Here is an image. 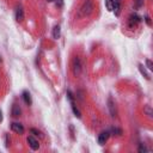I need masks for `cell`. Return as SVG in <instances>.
Returning a JSON list of instances; mask_svg holds the SVG:
<instances>
[{
    "label": "cell",
    "instance_id": "1",
    "mask_svg": "<svg viewBox=\"0 0 153 153\" xmlns=\"http://www.w3.org/2000/svg\"><path fill=\"white\" fill-rule=\"evenodd\" d=\"M93 3L92 0H85L84 4L80 7V10L78 12V17H86V16H90L93 12Z\"/></svg>",
    "mask_w": 153,
    "mask_h": 153
},
{
    "label": "cell",
    "instance_id": "2",
    "mask_svg": "<svg viewBox=\"0 0 153 153\" xmlns=\"http://www.w3.org/2000/svg\"><path fill=\"white\" fill-rule=\"evenodd\" d=\"M72 71H73V74L77 77L82 72V62H80V59L78 56H75L74 60H73V65H72Z\"/></svg>",
    "mask_w": 153,
    "mask_h": 153
},
{
    "label": "cell",
    "instance_id": "3",
    "mask_svg": "<svg viewBox=\"0 0 153 153\" xmlns=\"http://www.w3.org/2000/svg\"><path fill=\"white\" fill-rule=\"evenodd\" d=\"M28 143H29V146L30 148L33 150V151H37L39 148V143H38V140H36L33 135H30L29 138H28Z\"/></svg>",
    "mask_w": 153,
    "mask_h": 153
},
{
    "label": "cell",
    "instance_id": "4",
    "mask_svg": "<svg viewBox=\"0 0 153 153\" xmlns=\"http://www.w3.org/2000/svg\"><path fill=\"white\" fill-rule=\"evenodd\" d=\"M11 129L14 132V133H17V134H24V127L23 124L20 123H17V122H14L11 124Z\"/></svg>",
    "mask_w": 153,
    "mask_h": 153
},
{
    "label": "cell",
    "instance_id": "5",
    "mask_svg": "<svg viewBox=\"0 0 153 153\" xmlns=\"http://www.w3.org/2000/svg\"><path fill=\"white\" fill-rule=\"evenodd\" d=\"M109 135H110L109 132H102V133L99 134V136H98V143H99V145H104V143L108 141Z\"/></svg>",
    "mask_w": 153,
    "mask_h": 153
},
{
    "label": "cell",
    "instance_id": "6",
    "mask_svg": "<svg viewBox=\"0 0 153 153\" xmlns=\"http://www.w3.org/2000/svg\"><path fill=\"white\" fill-rule=\"evenodd\" d=\"M108 108H109V110H110L111 116L114 117V116L116 115V110H115V103H114V101H112V98H109V99H108Z\"/></svg>",
    "mask_w": 153,
    "mask_h": 153
},
{
    "label": "cell",
    "instance_id": "7",
    "mask_svg": "<svg viewBox=\"0 0 153 153\" xmlns=\"http://www.w3.org/2000/svg\"><path fill=\"white\" fill-rule=\"evenodd\" d=\"M139 22H140V18L138 17V16H136V14H132L131 17H129V27H131V28L135 27Z\"/></svg>",
    "mask_w": 153,
    "mask_h": 153
},
{
    "label": "cell",
    "instance_id": "8",
    "mask_svg": "<svg viewBox=\"0 0 153 153\" xmlns=\"http://www.w3.org/2000/svg\"><path fill=\"white\" fill-rule=\"evenodd\" d=\"M16 19L18 22H23L24 20V11L22 7H18L17 10H16Z\"/></svg>",
    "mask_w": 153,
    "mask_h": 153
},
{
    "label": "cell",
    "instance_id": "9",
    "mask_svg": "<svg viewBox=\"0 0 153 153\" xmlns=\"http://www.w3.org/2000/svg\"><path fill=\"white\" fill-rule=\"evenodd\" d=\"M19 115H20V108H19V105H17V104H13V107H12V116L18 117Z\"/></svg>",
    "mask_w": 153,
    "mask_h": 153
},
{
    "label": "cell",
    "instance_id": "10",
    "mask_svg": "<svg viewBox=\"0 0 153 153\" xmlns=\"http://www.w3.org/2000/svg\"><path fill=\"white\" fill-rule=\"evenodd\" d=\"M22 97H23L24 102H25V104H28V105H30V104H31V97H30V93H29L28 91H24Z\"/></svg>",
    "mask_w": 153,
    "mask_h": 153
},
{
    "label": "cell",
    "instance_id": "11",
    "mask_svg": "<svg viewBox=\"0 0 153 153\" xmlns=\"http://www.w3.org/2000/svg\"><path fill=\"white\" fill-rule=\"evenodd\" d=\"M60 34H61V29H60V27H59V25L54 27V29H53V37H54L55 39H58V38L60 37Z\"/></svg>",
    "mask_w": 153,
    "mask_h": 153
},
{
    "label": "cell",
    "instance_id": "12",
    "mask_svg": "<svg viewBox=\"0 0 153 153\" xmlns=\"http://www.w3.org/2000/svg\"><path fill=\"white\" fill-rule=\"evenodd\" d=\"M71 105H72V110H73V112H74V115L78 117V118H80L82 117V114H80V111H79V109L75 107V104H74V102H71Z\"/></svg>",
    "mask_w": 153,
    "mask_h": 153
},
{
    "label": "cell",
    "instance_id": "13",
    "mask_svg": "<svg viewBox=\"0 0 153 153\" xmlns=\"http://www.w3.org/2000/svg\"><path fill=\"white\" fill-rule=\"evenodd\" d=\"M114 4H115L114 0H105L107 10H108V11H112V10H114Z\"/></svg>",
    "mask_w": 153,
    "mask_h": 153
},
{
    "label": "cell",
    "instance_id": "14",
    "mask_svg": "<svg viewBox=\"0 0 153 153\" xmlns=\"http://www.w3.org/2000/svg\"><path fill=\"white\" fill-rule=\"evenodd\" d=\"M114 1L115 4H114V10L112 11H115L116 16H118L120 14V0H114Z\"/></svg>",
    "mask_w": 153,
    "mask_h": 153
},
{
    "label": "cell",
    "instance_id": "15",
    "mask_svg": "<svg viewBox=\"0 0 153 153\" xmlns=\"http://www.w3.org/2000/svg\"><path fill=\"white\" fill-rule=\"evenodd\" d=\"M139 69H140V72H141V74H142L145 78H146L147 80H150V75H148V73L146 72V69L143 68V66H142V65H139Z\"/></svg>",
    "mask_w": 153,
    "mask_h": 153
},
{
    "label": "cell",
    "instance_id": "16",
    "mask_svg": "<svg viewBox=\"0 0 153 153\" xmlns=\"http://www.w3.org/2000/svg\"><path fill=\"white\" fill-rule=\"evenodd\" d=\"M147 114V116L148 117H152V115H153V112H152V109H151V107H146L145 108V110H143Z\"/></svg>",
    "mask_w": 153,
    "mask_h": 153
},
{
    "label": "cell",
    "instance_id": "17",
    "mask_svg": "<svg viewBox=\"0 0 153 153\" xmlns=\"http://www.w3.org/2000/svg\"><path fill=\"white\" fill-rule=\"evenodd\" d=\"M30 132H31V134H34V135H36V136H42V135H41V132L37 131V129H35V128H31Z\"/></svg>",
    "mask_w": 153,
    "mask_h": 153
},
{
    "label": "cell",
    "instance_id": "18",
    "mask_svg": "<svg viewBox=\"0 0 153 153\" xmlns=\"http://www.w3.org/2000/svg\"><path fill=\"white\" fill-rule=\"evenodd\" d=\"M146 65H147V68H148L150 71L153 69V65H152V61H151V60H148V59L146 60Z\"/></svg>",
    "mask_w": 153,
    "mask_h": 153
},
{
    "label": "cell",
    "instance_id": "19",
    "mask_svg": "<svg viewBox=\"0 0 153 153\" xmlns=\"http://www.w3.org/2000/svg\"><path fill=\"white\" fill-rule=\"evenodd\" d=\"M147 151H148V150H147L146 147H145L143 145H140V146H139V152H140V153H142V152H147Z\"/></svg>",
    "mask_w": 153,
    "mask_h": 153
},
{
    "label": "cell",
    "instance_id": "20",
    "mask_svg": "<svg viewBox=\"0 0 153 153\" xmlns=\"http://www.w3.org/2000/svg\"><path fill=\"white\" fill-rule=\"evenodd\" d=\"M55 1H56V5H59L60 7L62 6V0H55Z\"/></svg>",
    "mask_w": 153,
    "mask_h": 153
},
{
    "label": "cell",
    "instance_id": "21",
    "mask_svg": "<svg viewBox=\"0 0 153 153\" xmlns=\"http://www.w3.org/2000/svg\"><path fill=\"white\" fill-rule=\"evenodd\" d=\"M145 19H146V23L148 24V25H151V19H150L148 16H146V18H145Z\"/></svg>",
    "mask_w": 153,
    "mask_h": 153
},
{
    "label": "cell",
    "instance_id": "22",
    "mask_svg": "<svg viewBox=\"0 0 153 153\" xmlns=\"http://www.w3.org/2000/svg\"><path fill=\"white\" fill-rule=\"evenodd\" d=\"M1 121H3V112L0 111V122H1Z\"/></svg>",
    "mask_w": 153,
    "mask_h": 153
},
{
    "label": "cell",
    "instance_id": "23",
    "mask_svg": "<svg viewBox=\"0 0 153 153\" xmlns=\"http://www.w3.org/2000/svg\"><path fill=\"white\" fill-rule=\"evenodd\" d=\"M141 5V0H138V6H140Z\"/></svg>",
    "mask_w": 153,
    "mask_h": 153
},
{
    "label": "cell",
    "instance_id": "24",
    "mask_svg": "<svg viewBox=\"0 0 153 153\" xmlns=\"http://www.w3.org/2000/svg\"><path fill=\"white\" fill-rule=\"evenodd\" d=\"M48 1H49V3H53V1H55V0H48Z\"/></svg>",
    "mask_w": 153,
    "mask_h": 153
}]
</instances>
